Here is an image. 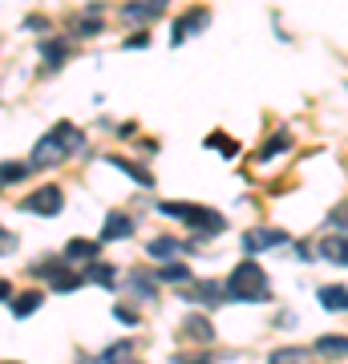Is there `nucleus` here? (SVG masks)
<instances>
[{
    "label": "nucleus",
    "instance_id": "1",
    "mask_svg": "<svg viewBox=\"0 0 348 364\" xmlns=\"http://www.w3.org/2000/svg\"><path fill=\"white\" fill-rule=\"evenodd\" d=\"M78 146H81V130H78V126H73V122H57V126H53V130L37 142V150H33V166H37V170L57 166V162H65Z\"/></svg>",
    "mask_w": 348,
    "mask_h": 364
},
{
    "label": "nucleus",
    "instance_id": "2",
    "mask_svg": "<svg viewBox=\"0 0 348 364\" xmlns=\"http://www.w3.org/2000/svg\"><path fill=\"white\" fill-rule=\"evenodd\" d=\"M227 296L239 299V304H259V299L271 296L268 272L259 263H239L231 275H227Z\"/></svg>",
    "mask_w": 348,
    "mask_h": 364
},
{
    "label": "nucleus",
    "instance_id": "3",
    "mask_svg": "<svg viewBox=\"0 0 348 364\" xmlns=\"http://www.w3.org/2000/svg\"><path fill=\"white\" fill-rule=\"evenodd\" d=\"M158 210H162V215H170V219L191 223L194 231H206V235H223V231H227V219H223L219 210L194 207V203H162Z\"/></svg>",
    "mask_w": 348,
    "mask_h": 364
},
{
    "label": "nucleus",
    "instance_id": "4",
    "mask_svg": "<svg viewBox=\"0 0 348 364\" xmlns=\"http://www.w3.org/2000/svg\"><path fill=\"white\" fill-rule=\"evenodd\" d=\"M61 207H65L61 186H41L25 198V210H33V215H61Z\"/></svg>",
    "mask_w": 348,
    "mask_h": 364
},
{
    "label": "nucleus",
    "instance_id": "5",
    "mask_svg": "<svg viewBox=\"0 0 348 364\" xmlns=\"http://www.w3.org/2000/svg\"><path fill=\"white\" fill-rule=\"evenodd\" d=\"M206 21H211V16H206V9H186V13H182L179 21L170 25V45H182V41L191 37V33L206 28Z\"/></svg>",
    "mask_w": 348,
    "mask_h": 364
},
{
    "label": "nucleus",
    "instance_id": "6",
    "mask_svg": "<svg viewBox=\"0 0 348 364\" xmlns=\"http://www.w3.org/2000/svg\"><path fill=\"white\" fill-rule=\"evenodd\" d=\"M288 243V235L284 231H275V227H255V231H247L243 235V247L255 255V251H268V247H284Z\"/></svg>",
    "mask_w": 348,
    "mask_h": 364
},
{
    "label": "nucleus",
    "instance_id": "7",
    "mask_svg": "<svg viewBox=\"0 0 348 364\" xmlns=\"http://www.w3.org/2000/svg\"><path fill=\"white\" fill-rule=\"evenodd\" d=\"M162 9H167L162 0H130L126 9H122V21H126V25H138V21H146V25H150Z\"/></svg>",
    "mask_w": 348,
    "mask_h": 364
},
{
    "label": "nucleus",
    "instance_id": "8",
    "mask_svg": "<svg viewBox=\"0 0 348 364\" xmlns=\"http://www.w3.org/2000/svg\"><path fill=\"white\" fill-rule=\"evenodd\" d=\"M130 235H134V219H130V215H122V210H114V215L105 219V227H102L105 243H117V239H130Z\"/></svg>",
    "mask_w": 348,
    "mask_h": 364
},
{
    "label": "nucleus",
    "instance_id": "9",
    "mask_svg": "<svg viewBox=\"0 0 348 364\" xmlns=\"http://www.w3.org/2000/svg\"><path fill=\"white\" fill-rule=\"evenodd\" d=\"M182 336L194 340V344H211V340H215V328H211L206 316H186V320H182Z\"/></svg>",
    "mask_w": 348,
    "mask_h": 364
},
{
    "label": "nucleus",
    "instance_id": "10",
    "mask_svg": "<svg viewBox=\"0 0 348 364\" xmlns=\"http://www.w3.org/2000/svg\"><path fill=\"white\" fill-rule=\"evenodd\" d=\"M320 255L328 263H348V239L344 235H328V239H320Z\"/></svg>",
    "mask_w": 348,
    "mask_h": 364
},
{
    "label": "nucleus",
    "instance_id": "11",
    "mask_svg": "<svg viewBox=\"0 0 348 364\" xmlns=\"http://www.w3.org/2000/svg\"><path fill=\"white\" fill-rule=\"evenodd\" d=\"M65 57H69V45L65 41H41V61H45V69H61Z\"/></svg>",
    "mask_w": 348,
    "mask_h": 364
},
{
    "label": "nucleus",
    "instance_id": "12",
    "mask_svg": "<svg viewBox=\"0 0 348 364\" xmlns=\"http://www.w3.org/2000/svg\"><path fill=\"white\" fill-rule=\"evenodd\" d=\"M320 304L328 312H348V287H340V284L320 287Z\"/></svg>",
    "mask_w": 348,
    "mask_h": 364
},
{
    "label": "nucleus",
    "instance_id": "13",
    "mask_svg": "<svg viewBox=\"0 0 348 364\" xmlns=\"http://www.w3.org/2000/svg\"><path fill=\"white\" fill-rule=\"evenodd\" d=\"M179 239H170V235H158V239H150V243H146V251H150V255H154V259H174V255H179Z\"/></svg>",
    "mask_w": 348,
    "mask_h": 364
},
{
    "label": "nucleus",
    "instance_id": "14",
    "mask_svg": "<svg viewBox=\"0 0 348 364\" xmlns=\"http://www.w3.org/2000/svg\"><path fill=\"white\" fill-rule=\"evenodd\" d=\"M65 259H73V263H93L97 259V243H90V239H73L69 247H65Z\"/></svg>",
    "mask_w": 348,
    "mask_h": 364
},
{
    "label": "nucleus",
    "instance_id": "15",
    "mask_svg": "<svg viewBox=\"0 0 348 364\" xmlns=\"http://www.w3.org/2000/svg\"><path fill=\"white\" fill-rule=\"evenodd\" d=\"M154 279H162V284H191V267L170 259L167 267H158V272H154Z\"/></svg>",
    "mask_w": 348,
    "mask_h": 364
},
{
    "label": "nucleus",
    "instance_id": "16",
    "mask_svg": "<svg viewBox=\"0 0 348 364\" xmlns=\"http://www.w3.org/2000/svg\"><path fill=\"white\" fill-rule=\"evenodd\" d=\"M41 304H45V296H41V291H25V296H16L13 316H21V320H25V316H33V312H37Z\"/></svg>",
    "mask_w": 348,
    "mask_h": 364
},
{
    "label": "nucleus",
    "instance_id": "17",
    "mask_svg": "<svg viewBox=\"0 0 348 364\" xmlns=\"http://www.w3.org/2000/svg\"><path fill=\"white\" fill-rule=\"evenodd\" d=\"M28 166L25 162H0V186H13V182H25Z\"/></svg>",
    "mask_w": 348,
    "mask_h": 364
},
{
    "label": "nucleus",
    "instance_id": "18",
    "mask_svg": "<svg viewBox=\"0 0 348 364\" xmlns=\"http://www.w3.org/2000/svg\"><path fill=\"white\" fill-rule=\"evenodd\" d=\"M105 162H110L114 170H126L130 178H134V182H142V186H154V178H150V174H146L142 166H134V162H126V158H105Z\"/></svg>",
    "mask_w": 348,
    "mask_h": 364
},
{
    "label": "nucleus",
    "instance_id": "19",
    "mask_svg": "<svg viewBox=\"0 0 348 364\" xmlns=\"http://www.w3.org/2000/svg\"><path fill=\"white\" fill-rule=\"evenodd\" d=\"M268 364H312V356L304 348H275Z\"/></svg>",
    "mask_w": 348,
    "mask_h": 364
},
{
    "label": "nucleus",
    "instance_id": "20",
    "mask_svg": "<svg viewBox=\"0 0 348 364\" xmlns=\"http://www.w3.org/2000/svg\"><path fill=\"white\" fill-rule=\"evenodd\" d=\"M316 348H320L324 356H348V340H340V336H320V340H316Z\"/></svg>",
    "mask_w": 348,
    "mask_h": 364
},
{
    "label": "nucleus",
    "instance_id": "21",
    "mask_svg": "<svg viewBox=\"0 0 348 364\" xmlns=\"http://www.w3.org/2000/svg\"><path fill=\"white\" fill-rule=\"evenodd\" d=\"M85 279H90V284H102V287H114V267H105V263H90Z\"/></svg>",
    "mask_w": 348,
    "mask_h": 364
},
{
    "label": "nucleus",
    "instance_id": "22",
    "mask_svg": "<svg viewBox=\"0 0 348 364\" xmlns=\"http://www.w3.org/2000/svg\"><path fill=\"white\" fill-rule=\"evenodd\" d=\"M130 291L142 299H154V279H146V275H130Z\"/></svg>",
    "mask_w": 348,
    "mask_h": 364
},
{
    "label": "nucleus",
    "instance_id": "23",
    "mask_svg": "<svg viewBox=\"0 0 348 364\" xmlns=\"http://www.w3.org/2000/svg\"><path fill=\"white\" fill-rule=\"evenodd\" d=\"M284 150H288V134L280 130L275 138H268V146L259 150V158H275V154H284Z\"/></svg>",
    "mask_w": 348,
    "mask_h": 364
},
{
    "label": "nucleus",
    "instance_id": "24",
    "mask_svg": "<svg viewBox=\"0 0 348 364\" xmlns=\"http://www.w3.org/2000/svg\"><path fill=\"white\" fill-rule=\"evenodd\" d=\"M206 146H215V150H223L227 158H235V154H239V146H235L231 138H227V134H211V138H206Z\"/></svg>",
    "mask_w": 348,
    "mask_h": 364
},
{
    "label": "nucleus",
    "instance_id": "25",
    "mask_svg": "<svg viewBox=\"0 0 348 364\" xmlns=\"http://www.w3.org/2000/svg\"><path fill=\"white\" fill-rule=\"evenodd\" d=\"M97 28H102V16H81L78 21V37H93Z\"/></svg>",
    "mask_w": 348,
    "mask_h": 364
},
{
    "label": "nucleus",
    "instance_id": "26",
    "mask_svg": "<svg viewBox=\"0 0 348 364\" xmlns=\"http://www.w3.org/2000/svg\"><path fill=\"white\" fill-rule=\"evenodd\" d=\"M126 352H130V344L122 340V344H114V348H105V352H102V364H114L117 356H126Z\"/></svg>",
    "mask_w": 348,
    "mask_h": 364
},
{
    "label": "nucleus",
    "instance_id": "27",
    "mask_svg": "<svg viewBox=\"0 0 348 364\" xmlns=\"http://www.w3.org/2000/svg\"><path fill=\"white\" fill-rule=\"evenodd\" d=\"M332 227H340V231H348V203H340V207L332 210Z\"/></svg>",
    "mask_w": 348,
    "mask_h": 364
},
{
    "label": "nucleus",
    "instance_id": "28",
    "mask_svg": "<svg viewBox=\"0 0 348 364\" xmlns=\"http://www.w3.org/2000/svg\"><path fill=\"white\" fill-rule=\"evenodd\" d=\"M13 247H16V239H13L9 231H4V227H0V255H9Z\"/></svg>",
    "mask_w": 348,
    "mask_h": 364
},
{
    "label": "nucleus",
    "instance_id": "29",
    "mask_svg": "<svg viewBox=\"0 0 348 364\" xmlns=\"http://www.w3.org/2000/svg\"><path fill=\"white\" fill-rule=\"evenodd\" d=\"M146 45H150V37H146V33H134V37L126 41V49H146Z\"/></svg>",
    "mask_w": 348,
    "mask_h": 364
},
{
    "label": "nucleus",
    "instance_id": "30",
    "mask_svg": "<svg viewBox=\"0 0 348 364\" xmlns=\"http://www.w3.org/2000/svg\"><path fill=\"white\" fill-rule=\"evenodd\" d=\"M117 320H122V324H138V316H134V312H130V308H117Z\"/></svg>",
    "mask_w": 348,
    "mask_h": 364
},
{
    "label": "nucleus",
    "instance_id": "31",
    "mask_svg": "<svg viewBox=\"0 0 348 364\" xmlns=\"http://www.w3.org/2000/svg\"><path fill=\"white\" fill-rule=\"evenodd\" d=\"M9 296H13V287H9L4 279H0V299H9Z\"/></svg>",
    "mask_w": 348,
    "mask_h": 364
},
{
    "label": "nucleus",
    "instance_id": "32",
    "mask_svg": "<svg viewBox=\"0 0 348 364\" xmlns=\"http://www.w3.org/2000/svg\"><path fill=\"white\" fill-rule=\"evenodd\" d=\"M179 364H206V360H179Z\"/></svg>",
    "mask_w": 348,
    "mask_h": 364
}]
</instances>
